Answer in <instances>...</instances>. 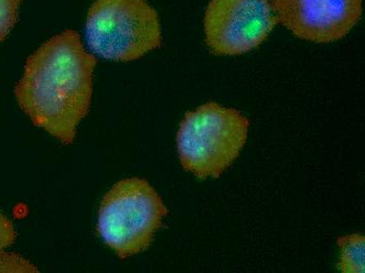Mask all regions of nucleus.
I'll return each instance as SVG.
<instances>
[{"label":"nucleus","mask_w":365,"mask_h":273,"mask_svg":"<svg viewBox=\"0 0 365 273\" xmlns=\"http://www.w3.org/2000/svg\"><path fill=\"white\" fill-rule=\"evenodd\" d=\"M97 58L84 48L79 33L55 35L29 57L15 97L37 128L71 144L90 112Z\"/></svg>","instance_id":"1"},{"label":"nucleus","mask_w":365,"mask_h":273,"mask_svg":"<svg viewBox=\"0 0 365 273\" xmlns=\"http://www.w3.org/2000/svg\"><path fill=\"white\" fill-rule=\"evenodd\" d=\"M250 121L235 108L208 102L185 115L177 136L182 168L199 179H217L240 156Z\"/></svg>","instance_id":"2"},{"label":"nucleus","mask_w":365,"mask_h":273,"mask_svg":"<svg viewBox=\"0 0 365 273\" xmlns=\"http://www.w3.org/2000/svg\"><path fill=\"white\" fill-rule=\"evenodd\" d=\"M86 38L101 58L133 61L161 46L159 14L146 0H96L86 17Z\"/></svg>","instance_id":"3"},{"label":"nucleus","mask_w":365,"mask_h":273,"mask_svg":"<svg viewBox=\"0 0 365 273\" xmlns=\"http://www.w3.org/2000/svg\"><path fill=\"white\" fill-rule=\"evenodd\" d=\"M168 214L163 200L141 177L115 183L104 195L98 232L121 259L145 252Z\"/></svg>","instance_id":"4"},{"label":"nucleus","mask_w":365,"mask_h":273,"mask_svg":"<svg viewBox=\"0 0 365 273\" xmlns=\"http://www.w3.org/2000/svg\"><path fill=\"white\" fill-rule=\"evenodd\" d=\"M278 24L270 0H211L205 13L212 53L235 56L259 46Z\"/></svg>","instance_id":"5"},{"label":"nucleus","mask_w":365,"mask_h":273,"mask_svg":"<svg viewBox=\"0 0 365 273\" xmlns=\"http://www.w3.org/2000/svg\"><path fill=\"white\" fill-rule=\"evenodd\" d=\"M278 24L317 43L344 38L362 15V0H273Z\"/></svg>","instance_id":"6"},{"label":"nucleus","mask_w":365,"mask_h":273,"mask_svg":"<svg viewBox=\"0 0 365 273\" xmlns=\"http://www.w3.org/2000/svg\"><path fill=\"white\" fill-rule=\"evenodd\" d=\"M338 246L341 249L338 268L344 273L365 272V237L354 234L338 237Z\"/></svg>","instance_id":"7"},{"label":"nucleus","mask_w":365,"mask_h":273,"mask_svg":"<svg viewBox=\"0 0 365 273\" xmlns=\"http://www.w3.org/2000/svg\"><path fill=\"white\" fill-rule=\"evenodd\" d=\"M22 0H0V42L10 34L16 26Z\"/></svg>","instance_id":"8"},{"label":"nucleus","mask_w":365,"mask_h":273,"mask_svg":"<svg viewBox=\"0 0 365 273\" xmlns=\"http://www.w3.org/2000/svg\"><path fill=\"white\" fill-rule=\"evenodd\" d=\"M36 266L29 259L16 254H9L0 250V273H35L38 272Z\"/></svg>","instance_id":"9"},{"label":"nucleus","mask_w":365,"mask_h":273,"mask_svg":"<svg viewBox=\"0 0 365 273\" xmlns=\"http://www.w3.org/2000/svg\"><path fill=\"white\" fill-rule=\"evenodd\" d=\"M16 232L10 220L0 212V250H4L14 244Z\"/></svg>","instance_id":"10"}]
</instances>
